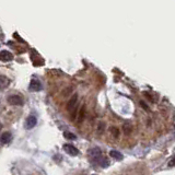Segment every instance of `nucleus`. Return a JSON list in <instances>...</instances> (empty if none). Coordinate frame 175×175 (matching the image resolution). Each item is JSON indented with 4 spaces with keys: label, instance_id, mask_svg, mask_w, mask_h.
I'll use <instances>...</instances> for the list:
<instances>
[{
    "label": "nucleus",
    "instance_id": "obj_1",
    "mask_svg": "<svg viewBox=\"0 0 175 175\" xmlns=\"http://www.w3.org/2000/svg\"><path fill=\"white\" fill-rule=\"evenodd\" d=\"M7 101H8V103H9L10 105H12V106H21V105H23V102H24L22 99V96L16 95V94L8 96Z\"/></svg>",
    "mask_w": 175,
    "mask_h": 175
},
{
    "label": "nucleus",
    "instance_id": "obj_2",
    "mask_svg": "<svg viewBox=\"0 0 175 175\" xmlns=\"http://www.w3.org/2000/svg\"><path fill=\"white\" fill-rule=\"evenodd\" d=\"M29 89H30V91H32V92H38V91H41V90L43 89V86H42V83L39 82V80L33 79L32 81L30 82Z\"/></svg>",
    "mask_w": 175,
    "mask_h": 175
},
{
    "label": "nucleus",
    "instance_id": "obj_3",
    "mask_svg": "<svg viewBox=\"0 0 175 175\" xmlns=\"http://www.w3.org/2000/svg\"><path fill=\"white\" fill-rule=\"evenodd\" d=\"M77 102H78V94H73V95L70 98L69 102H68V104H67L68 111L71 112V113H72L73 111H76Z\"/></svg>",
    "mask_w": 175,
    "mask_h": 175
},
{
    "label": "nucleus",
    "instance_id": "obj_4",
    "mask_svg": "<svg viewBox=\"0 0 175 175\" xmlns=\"http://www.w3.org/2000/svg\"><path fill=\"white\" fill-rule=\"evenodd\" d=\"M64 150L66 153H68L69 156H77L79 153V150L77 149L76 147H73L72 144H64Z\"/></svg>",
    "mask_w": 175,
    "mask_h": 175
},
{
    "label": "nucleus",
    "instance_id": "obj_5",
    "mask_svg": "<svg viewBox=\"0 0 175 175\" xmlns=\"http://www.w3.org/2000/svg\"><path fill=\"white\" fill-rule=\"evenodd\" d=\"M13 59V55L8 51H0V60L1 61H10Z\"/></svg>",
    "mask_w": 175,
    "mask_h": 175
},
{
    "label": "nucleus",
    "instance_id": "obj_6",
    "mask_svg": "<svg viewBox=\"0 0 175 175\" xmlns=\"http://www.w3.org/2000/svg\"><path fill=\"white\" fill-rule=\"evenodd\" d=\"M36 123H37V121L34 116H29L25 121V128L26 129H32L33 127H35Z\"/></svg>",
    "mask_w": 175,
    "mask_h": 175
},
{
    "label": "nucleus",
    "instance_id": "obj_7",
    "mask_svg": "<svg viewBox=\"0 0 175 175\" xmlns=\"http://www.w3.org/2000/svg\"><path fill=\"white\" fill-rule=\"evenodd\" d=\"M88 154L93 159H98L99 156H101V150L99 148H92L88 151Z\"/></svg>",
    "mask_w": 175,
    "mask_h": 175
},
{
    "label": "nucleus",
    "instance_id": "obj_8",
    "mask_svg": "<svg viewBox=\"0 0 175 175\" xmlns=\"http://www.w3.org/2000/svg\"><path fill=\"white\" fill-rule=\"evenodd\" d=\"M11 138H12V135L10 134V133H3L1 136H0V142L1 143H8V142H10V140H11Z\"/></svg>",
    "mask_w": 175,
    "mask_h": 175
},
{
    "label": "nucleus",
    "instance_id": "obj_9",
    "mask_svg": "<svg viewBox=\"0 0 175 175\" xmlns=\"http://www.w3.org/2000/svg\"><path fill=\"white\" fill-rule=\"evenodd\" d=\"M9 84L10 81L6 76H0V89H6Z\"/></svg>",
    "mask_w": 175,
    "mask_h": 175
},
{
    "label": "nucleus",
    "instance_id": "obj_10",
    "mask_svg": "<svg viewBox=\"0 0 175 175\" xmlns=\"http://www.w3.org/2000/svg\"><path fill=\"white\" fill-rule=\"evenodd\" d=\"M109 156H112V158H114L115 160H117V161H121L123 160V154H121L119 151H116V150H112L111 152H109Z\"/></svg>",
    "mask_w": 175,
    "mask_h": 175
},
{
    "label": "nucleus",
    "instance_id": "obj_11",
    "mask_svg": "<svg viewBox=\"0 0 175 175\" xmlns=\"http://www.w3.org/2000/svg\"><path fill=\"white\" fill-rule=\"evenodd\" d=\"M98 162L100 163V165L102 166V168H107L109 165V161L107 159H105V158H102V156H99Z\"/></svg>",
    "mask_w": 175,
    "mask_h": 175
},
{
    "label": "nucleus",
    "instance_id": "obj_12",
    "mask_svg": "<svg viewBox=\"0 0 175 175\" xmlns=\"http://www.w3.org/2000/svg\"><path fill=\"white\" fill-rule=\"evenodd\" d=\"M84 115H86V106L83 105L82 107H81V109H80V112H79V123H81V121H83Z\"/></svg>",
    "mask_w": 175,
    "mask_h": 175
},
{
    "label": "nucleus",
    "instance_id": "obj_13",
    "mask_svg": "<svg viewBox=\"0 0 175 175\" xmlns=\"http://www.w3.org/2000/svg\"><path fill=\"white\" fill-rule=\"evenodd\" d=\"M64 137L66 139H71V140H74L77 138V136L74 134H71V133H68V131H65L64 133Z\"/></svg>",
    "mask_w": 175,
    "mask_h": 175
},
{
    "label": "nucleus",
    "instance_id": "obj_14",
    "mask_svg": "<svg viewBox=\"0 0 175 175\" xmlns=\"http://www.w3.org/2000/svg\"><path fill=\"white\" fill-rule=\"evenodd\" d=\"M109 130H111V134L114 136L115 138H118L119 137V131L116 127H111L109 128Z\"/></svg>",
    "mask_w": 175,
    "mask_h": 175
},
{
    "label": "nucleus",
    "instance_id": "obj_15",
    "mask_svg": "<svg viewBox=\"0 0 175 175\" xmlns=\"http://www.w3.org/2000/svg\"><path fill=\"white\" fill-rule=\"evenodd\" d=\"M124 133L125 135H129L131 133V126H129L128 124L124 125Z\"/></svg>",
    "mask_w": 175,
    "mask_h": 175
},
{
    "label": "nucleus",
    "instance_id": "obj_16",
    "mask_svg": "<svg viewBox=\"0 0 175 175\" xmlns=\"http://www.w3.org/2000/svg\"><path fill=\"white\" fill-rule=\"evenodd\" d=\"M104 130H105V124L104 123H100V124L98 125V131H99L100 134H102Z\"/></svg>",
    "mask_w": 175,
    "mask_h": 175
},
{
    "label": "nucleus",
    "instance_id": "obj_17",
    "mask_svg": "<svg viewBox=\"0 0 175 175\" xmlns=\"http://www.w3.org/2000/svg\"><path fill=\"white\" fill-rule=\"evenodd\" d=\"M140 105H141V106H142V107L144 108V109H147V111H148V107H147L146 103L143 102V101H140Z\"/></svg>",
    "mask_w": 175,
    "mask_h": 175
},
{
    "label": "nucleus",
    "instance_id": "obj_18",
    "mask_svg": "<svg viewBox=\"0 0 175 175\" xmlns=\"http://www.w3.org/2000/svg\"><path fill=\"white\" fill-rule=\"evenodd\" d=\"M14 37H16V39H19L20 42H24V41H23V39H22V38H21V37H20V36H19V34H16H16H14Z\"/></svg>",
    "mask_w": 175,
    "mask_h": 175
},
{
    "label": "nucleus",
    "instance_id": "obj_19",
    "mask_svg": "<svg viewBox=\"0 0 175 175\" xmlns=\"http://www.w3.org/2000/svg\"><path fill=\"white\" fill-rule=\"evenodd\" d=\"M173 164H174V163H173V160H171V161H170V163H169V165L171 166V168H172Z\"/></svg>",
    "mask_w": 175,
    "mask_h": 175
},
{
    "label": "nucleus",
    "instance_id": "obj_20",
    "mask_svg": "<svg viewBox=\"0 0 175 175\" xmlns=\"http://www.w3.org/2000/svg\"><path fill=\"white\" fill-rule=\"evenodd\" d=\"M1 128H2V124H1V121H0V130H1Z\"/></svg>",
    "mask_w": 175,
    "mask_h": 175
},
{
    "label": "nucleus",
    "instance_id": "obj_21",
    "mask_svg": "<svg viewBox=\"0 0 175 175\" xmlns=\"http://www.w3.org/2000/svg\"><path fill=\"white\" fill-rule=\"evenodd\" d=\"M93 175H95V174H93Z\"/></svg>",
    "mask_w": 175,
    "mask_h": 175
}]
</instances>
